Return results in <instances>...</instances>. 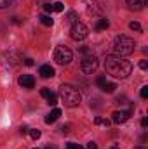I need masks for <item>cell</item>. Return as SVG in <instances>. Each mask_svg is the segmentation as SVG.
<instances>
[{
	"label": "cell",
	"instance_id": "cell-1",
	"mask_svg": "<svg viewBox=\"0 0 148 149\" xmlns=\"http://www.w3.org/2000/svg\"><path fill=\"white\" fill-rule=\"evenodd\" d=\"M105 70L108 74L115 76V78H127L132 71V64L122 56L108 54L105 57Z\"/></svg>",
	"mask_w": 148,
	"mask_h": 149
},
{
	"label": "cell",
	"instance_id": "cell-2",
	"mask_svg": "<svg viewBox=\"0 0 148 149\" xmlns=\"http://www.w3.org/2000/svg\"><path fill=\"white\" fill-rule=\"evenodd\" d=\"M59 97H61V101H63V104L66 108L78 106L80 104V99H82L80 92L75 88L73 85H61L59 87Z\"/></svg>",
	"mask_w": 148,
	"mask_h": 149
},
{
	"label": "cell",
	"instance_id": "cell-3",
	"mask_svg": "<svg viewBox=\"0 0 148 149\" xmlns=\"http://www.w3.org/2000/svg\"><path fill=\"white\" fill-rule=\"evenodd\" d=\"M134 47H136L134 40L129 38V37H125V35H118V37L115 38V42H113V50H115V54H117V56H122V57L131 56V54L134 52Z\"/></svg>",
	"mask_w": 148,
	"mask_h": 149
},
{
	"label": "cell",
	"instance_id": "cell-4",
	"mask_svg": "<svg viewBox=\"0 0 148 149\" xmlns=\"http://www.w3.org/2000/svg\"><path fill=\"white\" fill-rule=\"evenodd\" d=\"M72 59H73V52H72L66 45H59V47H56V50H54V61H56L59 66H66V64H70Z\"/></svg>",
	"mask_w": 148,
	"mask_h": 149
},
{
	"label": "cell",
	"instance_id": "cell-5",
	"mask_svg": "<svg viewBox=\"0 0 148 149\" xmlns=\"http://www.w3.org/2000/svg\"><path fill=\"white\" fill-rule=\"evenodd\" d=\"M98 66H99V63H98V57H96L94 54H87V56H84V57L80 59V70L85 74L94 73V71L98 70Z\"/></svg>",
	"mask_w": 148,
	"mask_h": 149
},
{
	"label": "cell",
	"instance_id": "cell-6",
	"mask_svg": "<svg viewBox=\"0 0 148 149\" xmlns=\"http://www.w3.org/2000/svg\"><path fill=\"white\" fill-rule=\"evenodd\" d=\"M89 35V28L84 24V23H73L72 24V30H70V37L73 38V40H84V38H87Z\"/></svg>",
	"mask_w": 148,
	"mask_h": 149
},
{
	"label": "cell",
	"instance_id": "cell-7",
	"mask_svg": "<svg viewBox=\"0 0 148 149\" xmlns=\"http://www.w3.org/2000/svg\"><path fill=\"white\" fill-rule=\"evenodd\" d=\"M85 10L89 16H99L103 12V7L99 5L98 0H85Z\"/></svg>",
	"mask_w": 148,
	"mask_h": 149
},
{
	"label": "cell",
	"instance_id": "cell-8",
	"mask_svg": "<svg viewBox=\"0 0 148 149\" xmlns=\"http://www.w3.org/2000/svg\"><path fill=\"white\" fill-rule=\"evenodd\" d=\"M129 118H131V111H115L113 114H111V121L117 123V125L127 121Z\"/></svg>",
	"mask_w": 148,
	"mask_h": 149
},
{
	"label": "cell",
	"instance_id": "cell-9",
	"mask_svg": "<svg viewBox=\"0 0 148 149\" xmlns=\"http://www.w3.org/2000/svg\"><path fill=\"white\" fill-rule=\"evenodd\" d=\"M18 83H19L23 88H33V87H35V78H33L32 74H21L19 80H18Z\"/></svg>",
	"mask_w": 148,
	"mask_h": 149
},
{
	"label": "cell",
	"instance_id": "cell-10",
	"mask_svg": "<svg viewBox=\"0 0 148 149\" xmlns=\"http://www.w3.org/2000/svg\"><path fill=\"white\" fill-rule=\"evenodd\" d=\"M125 3L131 10H143L147 5V0H125Z\"/></svg>",
	"mask_w": 148,
	"mask_h": 149
},
{
	"label": "cell",
	"instance_id": "cell-11",
	"mask_svg": "<svg viewBox=\"0 0 148 149\" xmlns=\"http://www.w3.org/2000/svg\"><path fill=\"white\" fill-rule=\"evenodd\" d=\"M38 74H40L42 78H52V76H54V68H52L51 64H44V66H40Z\"/></svg>",
	"mask_w": 148,
	"mask_h": 149
},
{
	"label": "cell",
	"instance_id": "cell-12",
	"mask_svg": "<svg viewBox=\"0 0 148 149\" xmlns=\"http://www.w3.org/2000/svg\"><path fill=\"white\" fill-rule=\"evenodd\" d=\"M59 116H61V109L54 108L52 111H51L49 114H47V116H45V123H49V125H51V123H54V121H56Z\"/></svg>",
	"mask_w": 148,
	"mask_h": 149
},
{
	"label": "cell",
	"instance_id": "cell-13",
	"mask_svg": "<svg viewBox=\"0 0 148 149\" xmlns=\"http://www.w3.org/2000/svg\"><path fill=\"white\" fill-rule=\"evenodd\" d=\"M19 61H23V57H21L19 52H9V54H7V63H11V64H18Z\"/></svg>",
	"mask_w": 148,
	"mask_h": 149
},
{
	"label": "cell",
	"instance_id": "cell-14",
	"mask_svg": "<svg viewBox=\"0 0 148 149\" xmlns=\"http://www.w3.org/2000/svg\"><path fill=\"white\" fill-rule=\"evenodd\" d=\"M110 26V21L106 19V17H99L98 21H96V30L98 31H101V30H106Z\"/></svg>",
	"mask_w": 148,
	"mask_h": 149
},
{
	"label": "cell",
	"instance_id": "cell-15",
	"mask_svg": "<svg viewBox=\"0 0 148 149\" xmlns=\"http://www.w3.org/2000/svg\"><path fill=\"white\" fill-rule=\"evenodd\" d=\"M115 88H117V85H115V83H110V81H105V83H103V87H101V90H103V92H106V94H113V92H115Z\"/></svg>",
	"mask_w": 148,
	"mask_h": 149
},
{
	"label": "cell",
	"instance_id": "cell-16",
	"mask_svg": "<svg viewBox=\"0 0 148 149\" xmlns=\"http://www.w3.org/2000/svg\"><path fill=\"white\" fill-rule=\"evenodd\" d=\"M40 23H42L44 26H52V24H54V21L51 19L49 14H42V16H40Z\"/></svg>",
	"mask_w": 148,
	"mask_h": 149
},
{
	"label": "cell",
	"instance_id": "cell-17",
	"mask_svg": "<svg viewBox=\"0 0 148 149\" xmlns=\"http://www.w3.org/2000/svg\"><path fill=\"white\" fill-rule=\"evenodd\" d=\"M52 10L54 12H63L65 10V3L63 2H54L52 3Z\"/></svg>",
	"mask_w": 148,
	"mask_h": 149
},
{
	"label": "cell",
	"instance_id": "cell-18",
	"mask_svg": "<svg viewBox=\"0 0 148 149\" xmlns=\"http://www.w3.org/2000/svg\"><path fill=\"white\" fill-rule=\"evenodd\" d=\"M47 104H49V106H56V104H58V94L52 92V94L47 97Z\"/></svg>",
	"mask_w": 148,
	"mask_h": 149
},
{
	"label": "cell",
	"instance_id": "cell-19",
	"mask_svg": "<svg viewBox=\"0 0 148 149\" xmlns=\"http://www.w3.org/2000/svg\"><path fill=\"white\" fill-rule=\"evenodd\" d=\"M28 134H30V135H32V139H35V141H37V139H40V135H42V134H40V130H37V128L30 130Z\"/></svg>",
	"mask_w": 148,
	"mask_h": 149
},
{
	"label": "cell",
	"instance_id": "cell-20",
	"mask_svg": "<svg viewBox=\"0 0 148 149\" xmlns=\"http://www.w3.org/2000/svg\"><path fill=\"white\" fill-rule=\"evenodd\" d=\"M129 28H131L132 31H141V24H140V23H136V21H132V23L129 24Z\"/></svg>",
	"mask_w": 148,
	"mask_h": 149
},
{
	"label": "cell",
	"instance_id": "cell-21",
	"mask_svg": "<svg viewBox=\"0 0 148 149\" xmlns=\"http://www.w3.org/2000/svg\"><path fill=\"white\" fill-rule=\"evenodd\" d=\"M51 94H52V92H51V88H42V90H40V95H42L44 99H47Z\"/></svg>",
	"mask_w": 148,
	"mask_h": 149
},
{
	"label": "cell",
	"instance_id": "cell-22",
	"mask_svg": "<svg viewBox=\"0 0 148 149\" xmlns=\"http://www.w3.org/2000/svg\"><path fill=\"white\" fill-rule=\"evenodd\" d=\"M105 81H106V78H105V76H103V74H101V76H98V78H96V83H98V87H99V88H101V87H103V83H105Z\"/></svg>",
	"mask_w": 148,
	"mask_h": 149
},
{
	"label": "cell",
	"instance_id": "cell-23",
	"mask_svg": "<svg viewBox=\"0 0 148 149\" xmlns=\"http://www.w3.org/2000/svg\"><path fill=\"white\" fill-rule=\"evenodd\" d=\"M66 149H84L80 144H75V142H68L66 144Z\"/></svg>",
	"mask_w": 148,
	"mask_h": 149
},
{
	"label": "cell",
	"instance_id": "cell-24",
	"mask_svg": "<svg viewBox=\"0 0 148 149\" xmlns=\"http://www.w3.org/2000/svg\"><path fill=\"white\" fill-rule=\"evenodd\" d=\"M12 3V0H0V9H5Z\"/></svg>",
	"mask_w": 148,
	"mask_h": 149
},
{
	"label": "cell",
	"instance_id": "cell-25",
	"mask_svg": "<svg viewBox=\"0 0 148 149\" xmlns=\"http://www.w3.org/2000/svg\"><path fill=\"white\" fill-rule=\"evenodd\" d=\"M68 21H70V23H77V14H75V12H70V14H68Z\"/></svg>",
	"mask_w": 148,
	"mask_h": 149
},
{
	"label": "cell",
	"instance_id": "cell-26",
	"mask_svg": "<svg viewBox=\"0 0 148 149\" xmlns=\"http://www.w3.org/2000/svg\"><path fill=\"white\" fill-rule=\"evenodd\" d=\"M141 97H143V99L148 97V87H143V88H141Z\"/></svg>",
	"mask_w": 148,
	"mask_h": 149
},
{
	"label": "cell",
	"instance_id": "cell-27",
	"mask_svg": "<svg viewBox=\"0 0 148 149\" xmlns=\"http://www.w3.org/2000/svg\"><path fill=\"white\" fill-rule=\"evenodd\" d=\"M140 68H141V70H147V68H148V61H147V59H143V61L140 63Z\"/></svg>",
	"mask_w": 148,
	"mask_h": 149
},
{
	"label": "cell",
	"instance_id": "cell-28",
	"mask_svg": "<svg viewBox=\"0 0 148 149\" xmlns=\"http://www.w3.org/2000/svg\"><path fill=\"white\" fill-rule=\"evenodd\" d=\"M44 9H45V12H52V3H45Z\"/></svg>",
	"mask_w": 148,
	"mask_h": 149
},
{
	"label": "cell",
	"instance_id": "cell-29",
	"mask_svg": "<svg viewBox=\"0 0 148 149\" xmlns=\"http://www.w3.org/2000/svg\"><path fill=\"white\" fill-rule=\"evenodd\" d=\"M25 64H26V66H33V59H32V57H26V59H25Z\"/></svg>",
	"mask_w": 148,
	"mask_h": 149
},
{
	"label": "cell",
	"instance_id": "cell-30",
	"mask_svg": "<svg viewBox=\"0 0 148 149\" xmlns=\"http://www.w3.org/2000/svg\"><path fill=\"white\" fill-rule=\"evenodd\" d=\"M85 149H98V144H96V142H89Z\"/></svg>",
	"mask_w": 148,
	"mask_h": 149
},
{
	"label": "cell",
	"instance_id": "cell-31",
	"mask_svg": "<svg viewBox=\"0 0 148 149\" xmlns=\"http://www.w3.org/2000/svg\"><path fill=\"white\" fill-rule=\"evenodd\" d=\"M19 132H21V134H23V135H25V134H28V132H30V130H28V127H25V125H23V127H21V128H19Z\"/></svg>",
	"mask_w": 148,
	"mask_h": 149
},
{
	"label": "cell",
	"instance_id": "cell-32",
	"mask_svg": "<svg viewBox=\"0 0 148 149\" xmlns=\"http://www.w3.org/2000/svg\"><path fill=\"white\" fill-rule=\"evenodd\" d=\"M61 132H63V134H68V132H70V127H68V125L61 127Z\"/></svg>",
	"mask_w": 148,
	"mask_h": 149
},
{
	"label": "cell",
	"instance_id": "cell-33",
	"mask_svg": "<svg viewBox=\"0 0 148 149\" xmlns=\"http://www.w3.org/2000/svg\"><path fill=\"white\" fill-rule=\"evenodd\" d=\"M141 127H143V128H147V127H148V120H147V118H143V120H141Z\"/></svg>",
	"mask_w": 148,
	"mask_h": 149
},
{
	"label": "cell",
	"instance_id": "cell-34",
	"mask_svg": "<svg viewBox=\"0 0 148 149\" xmlns=\"http://www.w3.org/2000/svg\"><path fill=\"white\" fill-rule=\"evenodd\" d=\"M101 123H103V125H105V127H108V125H110L111 121H110V120H101Z\"/></svg>",
	"mask_w": 148,
	"mask_h": 149
},
{
	"label": "cell",
	"instance_id": "cell-35",
	"mask_svg": "<svg viewBox=\"0 0 148 149\" xmlns=\"http://www.w3.org/2000/svg\"><path fill=\"white\" fill-rule=\"evenodd\" d=\"M12 23H14V24H21V21H19L18 17H12Z\"/></svg>",
	"mask_w": 148,
	"mask_h": 149
},
{
	"label": "cell",
	"instance_id": "cell-36",
	"mask_svg": "<svg viewBox=\"0 0 148 149\" xmlns=\"http://www.w3.org/2000/svg\"><path fill=\"white\" fill-rule=\"evenodd\" d=\"M94 123H96V125H101V118H99V116H98V118H94Z\"/></svg>",
	"mask_w": 148,
	"mask_h": 149
},
{
	"label": "cell",
	"instance_id": "cell-37",
	"mask_svg": "<svg viewBox=\"0 0 148 149\" xmlns=\"http://www.w3.org/2000/svg\"><path fill=\"white\" fill-rule=\"evenodd\" d=\"M110 149H120V148H118V146H111Z\"/></svg>",
	"mask_w": 148,
	"mask_h": 149
},
{
	"label": "cell",
	"instance_id": "cell-38",
	"mask_svg": "<svg viewBox=\"0 0 148 149\" xmlns=\"http://www.w3.org/2000/svg\"><path fill=\"white\" fill-rule=\"evenodd\" d=\"M136 149H145V148H143V146H138V148H136Z\"/></svg>",
	"mask_w": 148,
	"mask_h": 149
},
{
	"label": "cell",
	"instance_id": "cell-39",
	"mask_svg": "<svg viewBox=\"0 0 148 149\" xmlns=\"http://www.w3.org/2000/svg\"><path fill=\"white\" fill-rule=\"evenodd\" d=\"M47 149H56V148H51V146H49V148H47Z\"/></svg>",
	"mask_w": 148,
	"mask_h": 149
},
{
	"label": "cell",
	"instance_id": "cell-40",
	"mask_svg": "<svg viewBox=\"0 0 148 149\" xmlns=\"http://www.w3.org/2000/svg\"><path fill=\"white\" fill-rule=\"evenodd\" d=\"M35 149H38V148H35Z\"/></svg>",
	"mask_w": 148,
	"mask_h": 149
}]
</instances>
